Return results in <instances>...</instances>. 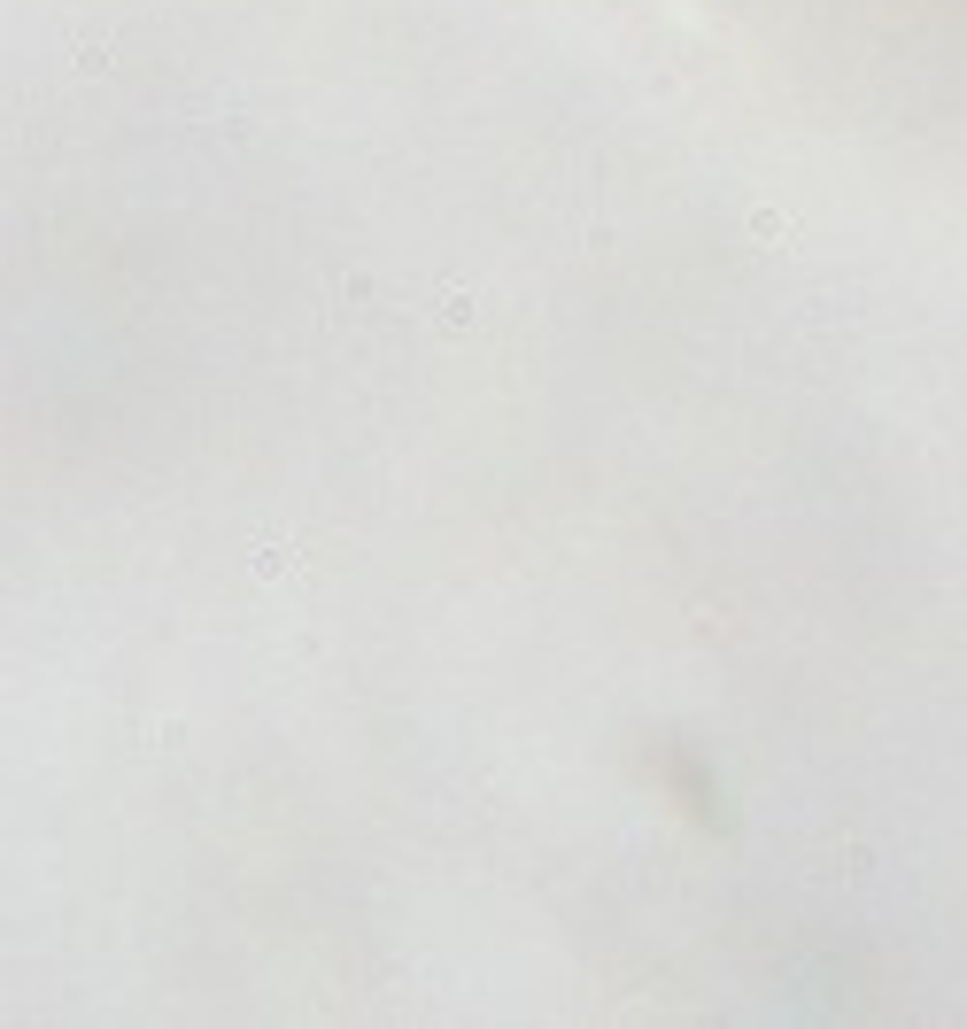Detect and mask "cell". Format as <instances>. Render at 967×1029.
Instances as JSON below:
<instances>
[{
    "label": "cell",
    "mask_w": 967,
    "mask_h": 1029,
    "mask_svg": "<svg viewBox=\"0 0 967 1029\" xmlns=\"http://www.w3.org/2000/svg\"><path fill=\"white\" fill-rule=\"evenodd\" d=\"M294 565H302V542H287V534H279V542H264V550H256V581H287Z\"/></svg>",
    "instance_id": "obj_1"
},
{
    "label": "cell",
    "mask_w": 967,
    "mask_h": 1029,
    "mask_svg": "<svg viewBox=\"0 0 967 1029\" xmlns=\"http://www.w3.org/2000/svg\"><path fill=\"white\" fill-rule=\"evenodd\" d=\"M751 240L782 248V240H790V217H782V209H751Z\"/></svg>",
    "instance_id": "obj_2"
},
{
    "label": "cell",
    "mask_w": 967,
    "mask_h": 1029,
    "mask_svg": "<svg viewBox=\"0 0 967 1029\" xmlns=\"http://www.w3.org/2000/svg\"><path fill=\"white\" fill-rule=\"evenodd\" d=\"M465 325H472V294L449 287V294H441V333H465Z\"/></svg>",
    "instance_id": "obj_3"
},
{
    "label": "cell",
    "mask_w": 967,
    "mask_h": 1029,
    "mask_svg": "<svg viewBox=\"0 0 967 1029\" xmlns=\"http://www.w3.org/2000/svg\"><path fill=\"white\" fill-rule=\"evenodd\" d=\"M844 875H851V882L875 875V844H867V836H844Z\"/></svg>",
    "instance_id": "obj_4"
}]
</instances>
